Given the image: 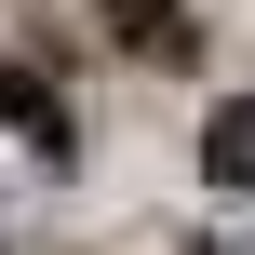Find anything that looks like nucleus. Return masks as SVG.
I'll return each mask as SVG.
<instances>
[{
  "label": "nucleus",
  "mask_w": 255,
  "mask_h": 255,
  "mask_svg": "<svg viewBox=\"0 0 255 255\" xmlns=\"http://www.w3.org/2000/svg\"><path fill=\"white\" fill-rule=\"evenodd\" d=\"M202 175H215V188H242V202H255V94H229V108L202 121Z\"/></svg>",
  "instance_id": "3"
},
{
  "label": "nucleus",
  "mask_w": 255,
  "mask_h": 255,
  "mask_svg": "<svg viewBox=\"0 0 255 255\" xmlns=\"http://www.w3.org/2000/svg\"><path fill=\"white\" fill-rule=\"evenodd\" d=\"M229 255H255V242H229Z\"/></svg>",
  "instance_id": "4"
},
{
  "label": "nucleus",
  "mask_w": 255,
  "mask_h": 255,
  "mask_svg": "<svg viewBox=\"0 0 255 255\" xmlns=\"http://www.w3.org/2000/svg\"><path fill=\"white\" fill-rule=\"evenodd\" d=\"M94 27L134 54V67H188L202 54V27H188V0H94Z\"/></svg>",
  "instance_id": "2"
},
{
  "label": "nucleus",
  "mask_w": 255,
  "mask_h": 255,
  "mask_svg": "<svg viewBox=\"0 0 255 255\" xmlns=\"http://www.w3.org/2000/svg\"><path fill=\"white\" fill-rule=\"evenodd\" d=\"M0 121L27 134V161H54V175L81 161V121H67V94H54L40 67H13V54H0Z\"/></svg>",
  "instance_id": "1"
}]
</instances>
